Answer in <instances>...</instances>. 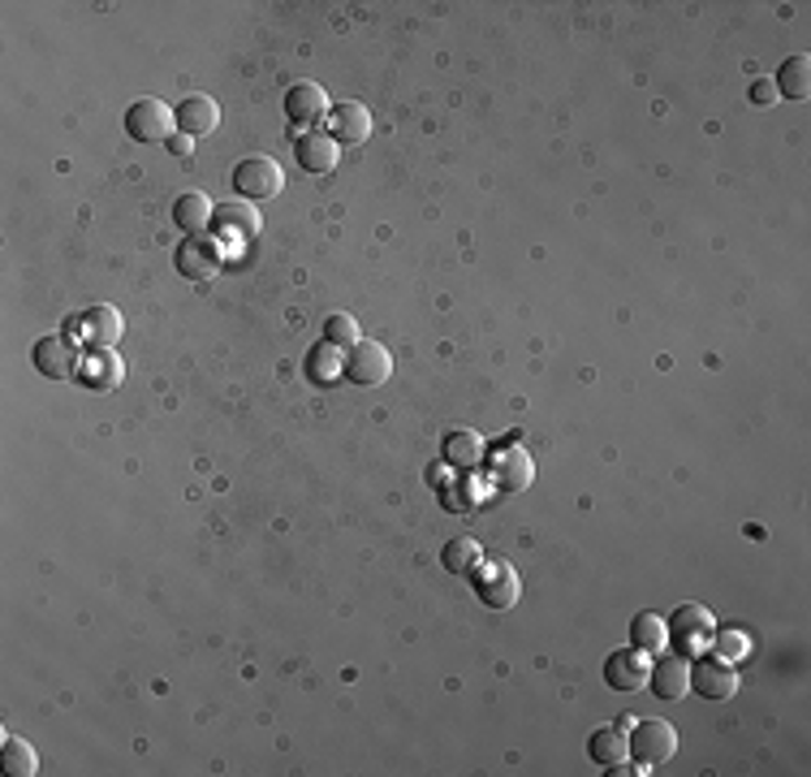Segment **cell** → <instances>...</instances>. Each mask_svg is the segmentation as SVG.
<instances>
[{"label": "cell", "mask_w": 811, "mask_h": 777, "mask_svg": "<svg viewBox=\"0 0 811 777\" xmlns=\"http://www.w3.org/2000/svg\"><path fill=\"white\" fill-rule=\"evenodd\" d=\"M212 212H217V208H212V199H208V195H199V190H186V195L173 199V225L186 229L190 238H199L203 229L212 225Z\"/></svg>", "instance_id": "obj_21"}, {"label": "cell", "mask_w": 811, "mask_h": 777, "mask_svg": "<svg viewBox=\"0 0 811 777\" xmlns=\"http://www.w3.org/2000/svg\"><path fill=\"white\" fill-rule=\"evenodd\" d=\"M173 264H178V276L181 281H190V285H208L212 276L221 273V264H225V255H221V242H212V238H186L178 251H173Z\"/></svg>", "instance_id": "obj_2"}, {"label": "cell", "mask_w": 811, "mask_h": 777, "mask_svg": "<svg viewBox=\"0 0 811 777\" xmlns=\"http://www.w3.org/2000/svg\"><path fill=\"white\" fill-rule=\"evenodd\" d=\"M708 643L717 648V657L729 661V665H738V661H747V657H751V640H747L742 631H717Z\"/></svg>", "instance_id": "obj_29"}, {"label": "cell", "mask_w": 811, "mask_h": 777, "mask_svg": "<svg viewBox=\"0 0 811 777\" xmlns=\"http://www.w3.org/2000/svg\"><path fill=\"white\" fill-rule=\"evenodd\" d=\"M772 87L777 95H786V99H808L811 95V56H786V65L777 70V78H772Z\"/></svg>", "instance_id": "obj_22"}, {"label": "cell", "mask_w": 811, "mask_h": 777, "mask_svg": "<svg viewBox=\"0 0 811 777\" xmlns=\"http://www.w3.org/2000/svg\"><path fill=\"white\" fill-rule=\"evenodd\" d=\"M324 342H333V346H341V350H350L359 337V321L355 316H346V312H333L328 321H324Z\"/></svg>", "instance_id": "obj_28"}, {"label": "cell", "mask_w": 811, "mask_h": 777, "mask_svg": "<svg viewBox=\"0 0 811 777\" xmlns=\"http://www.w3.org/2000/svg\"><path fill=\"white\" fill-rule=\"evenodd\" d=\"M647 683H652V691H656L661 700H682V695L691 691V661H686V657H661V661L652 665Z\"/></svg>", "instance_id": "obj_17"}, {"label": "cell", "mask_w": 811, "mask_h": 777, "mask_svg": "<svg viewBox=\"0 0 811 777\" xmlns=\"http://www.w3.org/2000/svg\"><path fill=\"white\" fill-rule=\"evenodd\" d=\"M587 756H591L600 769H618V765L626 760V738H622V731L600 726V731L591 734V743H587Z\"/></svg>", "instance_id": "obj_24"}, {"label": "cell", "mask_w": 811, "mask_h": 777, "mask_svg": "<svg viewBox=\"0 0 811 777\" xmlns=\"http://www.w3.org/2000/svg\"><path fill=\"white\" fill-rule=\"evenodd\" d=\"M337 376H346V350L333 342H319L307 355V380L312 385H337Z\"/></svg>", "instance_id": "obj_23"}, {"label": "cell", "mask_w": 811, "mask_h": 777, "mask_svg": "<svg viewBox=\"0 0 811 777\" xmlns=\"http://www.w3.org/2000/svg\"><path fill=\"white\" fill-rule=\"evenodd\" d=\"M173 117H178V135L203 138V135H212V130H217L221 108H217V99H212V95H186L178 108H173Z\"/></svg>", "instance_id": "obj_13"}, {"label": "cell", "mask_w": 811, "mask_h": 777, "mask_svg": "<svg viewBox=\"0 0 811 777\" xmlns=\"http://www.w3.org/2000/svg\"><path fill=\"white\" fill-rule=\"evenodd\" d=\"M475 592L484 605H493V609H509V605H518V570L509 566V561H488V566H475Z\"/></svg>", "instance_id": "obj_8"}, {"label": "cell", "mask_w": 811, "mask_h": 777, "mask_svg": "<svg viewBox=\"0 0 811 777\" xmlns=\"http://www.w3.org/2000/svg\"><path fill=\"white\" fill-rule=\"evenodd\" d=\"M665 627H670V640L677 643V652H699L717 636V618L704 605H677V613Z\"/></svg>", "instance_id": "obj_7"}, {"label": "cell", "mask_w": 811, "mask_h": 777, "mask_svg": "<svg viewBox=\"0 0 811 777\" xmlns=\"http://www.w3.org/2000/svg\"><path fill=\"white\" fill-rule=\"evenodd\" d=\"M212 229H217V238L221 242H233V246H242V242H251L255 233H260V212L251 208V203H221L217 212H212Z\"/></svg>", "instance_id": "obj_12"}, {"label": "cell", "mask_w": 811, "mask_h": 777, "mask_svg": "<svg viewBox=\"0 0 811 777\" xmlns=\"http://www.w3.org/2000/svg\"><path fill=\"white\" fill-rule=\"evenodd\" d=\"M631 640H634V648H639V652H661V648L670 643V627H665V618H661V613L643 609V613H634Z\"/></svg>", "instance_id": "obj_25"}, {"label": "cell", "mask_w": 811, "mask_h": 777, "mask_svg": "<svg viewBox=\"0 0 811 777\" xmlns=\"http://www.w3.org/2000/svg\"><path fill=\"white\" fill-rule=\"evenodd\" d=\"M626 752H631L634 760L643 765V769H661V765H670L677 756V734L670 722H639L631 734V743H626Z\"/></svg>", "instance_id": "obj_1"}, {"label": "cell", "mask_w": 811, "mask_h": 777, "mask_svg": "<svg viewBox=\"0 0 811 777\" xmlns=\"http://www.w3.org/2000/svg\"><path fill=\"white\" fill-rule=\"evenodd\" d=\"M441 458L450 462L453 471H475V466L484 462V437H480V432H471V428H457V432L445 437Z\"/></svg>", "instance_id": "obj_20"}, {"label": "cell", "mask_w": 811, "mask_h": 777, "mask_svg": "<svg viewBox=\"0 0 811 777\" xmlns=\"http://www.w3.org/2000/svg\"><path fill=\"white\" fill-rule=\"evenodd\" d=\"M4 769L13 777H35L40 774V760H35V747L27 743V738H18V734H4Z\"/></svg>", "instance_id": "obj_27"}, {"label": "cell", "mask_w": 811, "mask_h": 777, "mask_svg": "<svg viewBox=\"0 0 811 777\" xmlns=\"http://www.w3.org/2000/svg\"><path fill=\"white\" fill-rule=\"evenodd\" d=\"M35 367H40V376L48 380H70L87 355H78V346H74V337H65V333H48L35 342Z\"/></svg>", "instance_id": "obj_6"}, {"label": "cell", "mask_w": 811, "mask_h": 777, "mask_svg": "<svg viewBox=\"0 0 811 777\" xmlns=\"http://www.w3.org/2000/svg\"><path fill=\"white\" fill-rule=\"evenodd\" d=\"M691 691H699L704 700H734V691H738V674H734V665L722 661V657H704V661H695L691 665Z\"/></svg>", "instance_id": "obj_9"}, {"label": "cell", "mask_w": 811, "mask_h": 777, "mask_svg": "<svg viewBox=\"0 0 811 777\" xmlns=\"http://www.w3.org/2000/svg\"><path fill=\"white\" fill-rule=\"evenodd\" d=\"M647 674H652V665H647V657L639 648H622V652H613L604 661V679H609V686H618V691H643Z\"/></svg>", "instance_id": "obj_14"}, {"label": "cell", "mask_w": 811, "mask_h": 777, "mask_svg": "<svg viewBox=\"0 0 811 777\" xmlns=\"http://www.w3.org/2000/svg\"><path fill=\"white\" fill-rule=\"evenodd\" d=\"M393 376V355L380 342H355L346 350V380H355L359 389H380Z\"/></svg>", "instance_id": "obj_4"}, {"label": "cell", "mask_w": 811, "mask_h": 777, "mask_svg": "<svg viewBox=\"0 0 811 777\" xmlns=\"http://www.w3.org/2000/svg\"><path fill=\"white\" fill-rule=\"evenodd\" d=\"M285 186V174L272 156H246L233 165V190L242 199H276Z\"/></svg>", "instance_id": "obj_3"}, {"label": "cell", "mask_w": 811, "mask_h": 777, "mask_svg": "<svg viewBox=\"0 0 811 777\" xmlns=\"http://www.w3.org/2000/svg\"><path fill=\"white\" fill-rule=\"evenodd\" d=\"M751 99H756V104H760V108H768V104H772V99H777V87H772V78H760V83H756V87H751Z\"/></svg>", "instance_id": "obj_31"}, {"label": "cell", "mask_w": 811, "mask_h": 777, "mask_svg": "<svg viewBox=\"0 0 811 777\" xmlns=\"http://www.w3.org/2000/svg\"><path fill=\"white\" fill-rule=\"evenodd\" d=\"M480 561H484V553H480V545H475L471 536H453L450 545L441 549V566H445L450 575H475Z\"/></svg>", "instance_id": "obj_26"}, {"label": "cell", "mask_w": 811, "mask_h": 777, "mask_svg": "<svg viewBox=\"0 0 811 777\" xmlns=\"http://www.w3.org/2000/svg\"><path fill=\"white\" fill-rule=\"evenodd\" d=\"M78 376H83V385L95 389V393H113L126 380V364L113 350H91L87 359H83V367H78Z\"/></svg>", "instance_id": "obj_15"}, {"label": "cell", "mask_w": 811, "mask_h": 777, "mask_svg": "<svg viewBox=\"0 0 811 777\" xmlns=\"http://www.w3.org/2000/svg\"><path fill=\"white\" fill-rule=\"evenodd\" d=\"M78 333L87 337L95 350H113L117 346V337H122V316H117V307H91L87 316L78 321Z\"/></svg>", "instance_id": "obj_19"}, {"label": "cell", "mask_w": 811, "mask_h": 777, "mask_svg": "<svg viewBox=\"0 0 811 777\" xmlns=\"http://www.w3.org/2000/svg\"><path fill=\"white\" fill-rule=\"evenodd\" d=\"M169 151H173V156H186V151H190V138L173 135V138H169Z\"/></svg>", "instance_id": "obj_32"}, {"label": "cell", "mask_w": 811, "mask_h": 777, "mask_svg": "<svg viewBox=\"0 0 811 777\" xmlns=\"http://www.w3.org/2000/svg\"><path fill=\"white\" fill-rule=\"evenodd\" d=\"M466 493H471L466 484H450V489L441 493V505H445V510H453V514H466V510L475 505V497H466Z\"/></svg>", "instance_id": "obj_30"}, {"label": "cell", "mask_w": 811, "mask_h": 777, "mask_svg": "<svg viewBox=\"0 0 811 777\" xmlns=\"http://www.w3.org/2000/svg\"><path fill=\"white\" fill-rule=\"evenodd\" d=\"M126 130H130L135 143H169L173 130H178V117L160 99H135L130 113H126Z\"/></svg>", "instance_id": "obj_5"}, {"label": "cell", "mask_w": 811, "mask_h": 777, "mask_svg": "<svg viewBox=\"0 0 811 777\" xmlns=\"http://www.w3.org/2000/svg\"><path fill=\"white\" fill-rule=\"evenodd\" d=\"M536 480V462L527 458L523 445H501V454L493 458V484L501 493H527V484Z\"/></svg>", "instance_id": "obj_10"}, {"label": "cell", "mask_w": 811, "mask_h": 777, "mask_svg": "<svg viewBox=\"0 0 811 777\" xmlns=\"http://www.w3.org/2000/svg\"><path fill=\"white\" fill-rule=\"evenodd\" d=\"M285 117L294 126H316L319 117H328V95L319 92L316 83H294L285 92Z\"/></svg>", "instance_id": "obj_16"}, {"label": "cell", "mask_w": 811, "mask_h": 777, "mask_svg": "<svg viewBox=\"0 0 811 777\" xmlns=\"http://www.w3.org/2000/svg\"><path fill=\"white\" fill-rule=\"evenodd\" d=\"M328 135L337 138V147H359L371 138V113L355 99H341L337 108H328Z\"/></svg>", "instance_id": "obj_11"}, {"label": "cell", "mask_w": 811, "mask_h": 777, "mask_svg": "<svg viewBox=\"0 0 811 777\" xmlns=\"http://www.w3.org/2000/svg\"><path fill=\"white\" fill-rule=\"evenodd\" d=\"M294 156H298V165L307 174H333L337 160H341V147H337L333 135H303L298 147H294Z\"/></svg>", "instance_id": "obj_18"}]
</instances>
